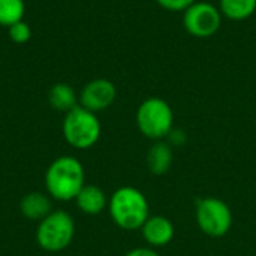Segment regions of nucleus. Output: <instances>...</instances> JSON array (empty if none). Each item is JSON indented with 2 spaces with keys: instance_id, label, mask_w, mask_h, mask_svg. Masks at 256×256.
<instances>
[{
  "instance_id": "8",
  "label": "nucleus",
  "mask_w": 256,
  "mask_h": 256,
  "mask_svg": "<svg viewBox=\"0 0 256 256\" xmlns=\"http://www.w3.org/2000/svg\"><path fill=\"white\" fill-rule=\"evenodd\" d=\"M117 98L116 86L106 78H96L88 81L78 94V102L82 108L99 112L110 108Z\"/></svg>"
},
{
  "instance_id": "5",
  "label": "nucleus",
  "mask_w": 256,
  "mask_h": 256,
  "mask_svg": "<svg viewBox=\"0 0 256 256\" xmlns=\"http://www.w3.org/2000/svg\"><path fill=\"white\" fill-rule=\"evenodd\" d=\"M74 236L75 224L72 216L63 210H57L39 222L36 242L46 252H60L72 243Z\"/></svg>"
},
{
  "instance_id": "1",
  "label": "nucleus",
  "mask_w": 256,
  "mask_h": 256,
  "mask_svg": "<svg viewBox=\"0 0 256 256\" xmlns=\"http://www.w3.org/2000/svg\"><path fill=\"white\" fill-rule=\"evenodd\" d=\"M86 174L82 164L74 156H62L56 159L46 170L45 188L50 196L57 201L75 200L86 186Z\"/></svg>"
},
{
  "instance_id": "6",
  "label": "nucleus",
  "mask_w": 256,
  "mask_h": 256,
  "mask_svg": "<svg viewBox=\"0 0 256 256\" xmlns=\"http://www.w3.org/2000/svg\"><path fill=\"white\" fill-rule=\"evenodd\" d=\"M196 224L206 236L219 238L230 232L232 212L222 200L207 196L196 202Z\"/></svg>"
},
{
  "instance_id": "3",
  "label": "nucleus",
  "mask_w": 256,
  "mask_h": 256,
  "mask_svg": "<svg viewBox=\"0 0 256 256\" xmlns=\"http://www.w3.org/2000/svg\"><path fill=\"white\" fill-rule=\"evenodd\" d=\"M100 132L102 128L96 112L76 105L64 114L63 136L70 147L87 150L99 141Z\"/></svg>"
},
{
  "instance_id": "17",
  "label": "nucleus",
  "mask_w": 256,
  "mask_h": 256,
  "mask_svg": "<svg viewBox=\"0 0 256 256\" xmlns=\"http://www.w3.org/2000/svg\"><path fill=\"white\" fill-rule=\"evenodd\" d=\"M162 9L170 12H184L196 0H154Z\"/></svg>"
},
{
  "instance_id": "14",
  "label": "nucleus",
  "mask_w": 256,
  "mask_h": 256,
  "mask_svg": "<svg viewBox=\"0 0 256 256\" xmlns=\"http://www.w3.org/2000/svg\"><path fill=\"white\" fill-rule=\"evenodd\" d=\"M48 102L54 110L68 112L78 105V96L70 86L64 82H57L50 88Z\"/></svg>"
},
{
  "instance_id": "2",
  "label": "nucleus",
  "mask_w": 256,
  "mask_h": 256,
  "mask_svg": "<svg viewBox=\"0 0 256 256\" xmlns=\"http://www.w3.org/2000/svg\"><path fill=\"white\" fill-rule=\"evenodd\" d=\"M108 208L114 224L126 231L141 228L150 218V207L146 195L132 186L117 189L108 201Z\"/></svg>"
},
{
  "instance_id": "11",
  "label": "nucleus",
  "mask_w": 256,
  "mask_h": 256,
  "mask_svg": "<svg viewBox=\"0 0 256 256\" xmlns=\"http://www.w3.org/2000/svg\"><path fill=\"white\" fill-rule=\"evenodd\" d=\"M20 210L24 218L28 220H42L51 213V201L45 194L40 192H30L27 194L21 202Z\"/></svg>"
},
{
  "instance_id": "13",
  "label": "nucleus",
  "mask_w": 256,
  "mask_h": 256,
  "mask_svg": "<svg viewBox=\"0 0 256 256\" xmlns=\"http://www.w3.org/2000/svg\"><path fill=\"white\" fill-rule=\"evenodd\" d=\"M219 10L231 21L249 20L256 12V0H219Z\"/></svg>"
},
{
  "instance_id": "18",
  "label": "nucleus",
  "mask_w": 256,
  "mask_h": 256,
  "mask_svg": "<svg viewBox=\"0 0 256 256\" xmlns=\"http://www.w3.org/2000/svg\"><path fill=\"white\" fill-rule=\"evenodd\" d=\"M168 144L170 146H182V144H184L186 142V134H184V130H182V129H176V128H172L171 129V132L168 134Z\"/></svg>"
},
{
  "instance_id": "12",
  "label": "nucleus",
  "mask_w": 256,
  "mask_h": 256,
  "mask_svg": "<svg viewBox=\"0 0 256 256\" xmlns=\"http://www.w3.org/2000/svg\"><path fill=\"white\" fill-rule=\"evenodd\" d=\"M172 148L168 142L156 141L147 153V166L154 176H164L172 165Z\"/></svg>"
},
{
  "instance_id": "19",
  "label": "nucleus",
  "mask_w": 256,
  "mask_h": 256,
  "mask_svg": "<svg viewBox=\"0 0 256 256\" xmlns=\"http://www.w3.org/2000/svg\"><path fill=\"white\" fill-rule=\"evenodd\" d=\"M124 256H159V254L150 248H136V249H132L130 252H128Z\"/></svg>"
},
{
  "instance_id": "9",
  "label": "nucleus",
  "mask_w": 256,
  "mask_h": 256,
  "mask_svg": "<svg viewBox=\"0 0 256 256\" xmlns=\"http://www.w3.org/2000/svg\"><path fill=\"white\" fill-rule=\"evenodd\" d=\"M174 225L165 216H150L141 226L142 238L153 248H164L174 238Z\"/></svg>"
},
{
  "instance_id": "4",
  "label": "nucleus",
  "mask_w": 256,
  "mask_h": 256,
  "mask_svg": "<svg viewBox=\"0 0 256 256\" xmlns=\"http://www.w3.org/2000/svg\"><path fill=\"white\" fill-rule=\"evenodd\" d=\"M136 126L140 132L154 141L166 138L174 128V112L170 104L160 98H148L136 110Z\"/></svg>"
},
{
  "instance_id": "7",
  "label": "nucleus",
  "mask_w": 256,
  "mask_h": 256,
  "mask_svg": "<svg viewBox=\"0 0 256 256\" xmlns=\"http://www.w3.org/2000/svg\"><path fill=\"white\" fill-rule=\"evenodd\" d=\"M224 15L218 4L210 2L196 0L183 12L184 30L198 39H207L214 36L222 27Z\"/></svg>"
},
{
  "instance_id": "15",
  "label": "nucleus",
  "mask_w": 256,
  "mask_h": 256,
  "mask_svg": "<svg viewBox=\"0 0 256 256\" xmlns=\"http://www.w3.org/2000/svg\"><path fill=\"white\" fill-rule=\"evenodd\" d=\"M24 0H0V26L10 27L24 18Z\"/></svg>"
},
{
  "instance_id": "16",
  "label": "nucleus",
  "mask_w": 256,
  "mask_h": 256,
  "mask_svg": "<svg viewBox=\"0 0 256 256\" xmlns=\"http://www.w3.org/2000/svg\"><path fill=\"white\" fill-rule=\"evenodd\" d=\"M8 33H9L10 40L15 42V44H26L32 38V28L22 20L15 22V24H12L10 27H8Z\"/></svg>"
},
{
  "instance_id": "10",
  "label": "nucleus",
  "mask_w": 256,
  "mask_h": 256,
  "mask_svg": "<svg viewBox=\"0 0 256 256\" xmlns=\"http://www.w3.org/2000/svg\"><path fill=\"white\" fill-rule=\"evenodd\" d=\"M75 201L78 208L86 214H99L108 206L105 192L94 184H86L76 195Z\"/></svg>"
}]
</instances>
